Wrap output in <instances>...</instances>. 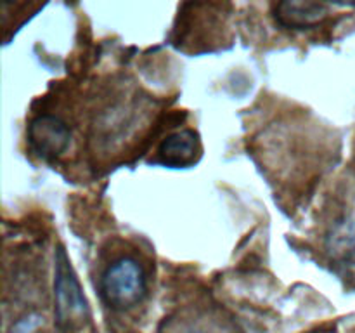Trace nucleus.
<instances>
[{
    "mask_svg": "<svg viewBox=\"0 0 355 333\" xmlns=\"http://www.w3.org/2000/svg\"><path fill=\"white\" fill-rule=\"evenodd\" d=\"M331 12L324 2L311 0H284L274 6V17L277 23L290 30H305L321 24Z\"/></svg>",
    "mask_w": 355,
    "mask_h": 333,
    "instance_id": "20e7f679",
    "label": "nucleus"
},
{
    "mask_svg": "<svg viewBox=\"0 0 355 333\" xmlns=\"http://www.w3.org/2000/svg\"><path fill=\"white\" fill-rule=\"evenodd\" d=\"M54 304L55 319L64 332L75 330L89 318L83 288L62 246H58L54 255Z\"/></svg>",
    "mask_w": 355,
    "mask_h": 333,
    "instance_id": "f03ea898",
    "label": "nucleus"
},
{
    "mask_svg": "<svg viewBox=\"0 0 355 333\" xmlns=\"http://www.w3.org/2000/svg\"><path fill=\"white\" fill-rule=\"evenodd\" d=\"M40 325H42L40 316L37 314L26 316V318L21 319L19 323H16V326L12 328V333H35Z\"/></svg>",
    "mask_w": 355,
    "mask_h": 333,
    "instance_id": "0eeeda50",
    "label": "nucleus"
},
{
    "mask_svg": "<svg viewBox=\"0 0 355 333\" xmlns=\"http://www.w3.org/2000/svg\"><path fill=\"white\" fill-rule=\"evenodd\" d=\"M159 333H234L222 319L211 318L205 312L173 316L159 326Z\"/></svg>",
    "mask_w": 355,
    "mask_h": 333,
    "instance_id": "423d86ee",
    "label": "nucleus"
},
{
    "mask_svg": "<svg viewBox=\"0 0 355 333\" xmlns=\"http://www.w3.org/2000/svg\"><path fill=\"white\" fill-rule=\"evenodd\" d=\"M69 141H71V130L61 118L54 114H40L31 120L28 127L30 148L44 160L61 156L68 149Z\"/></svg>",
    "mask_w": 355,
    "mask_h": 333,
    "instance_id": "7ed1b4c3",
    "label": "nucleus"
},
{
    "mask_svg": "<svg viewBox=\"0 0 355 333\" xmlns=\"http://www.w3.org/2000/svg\"><path fill=\"white\" fill-rule=\"evenodd\" d=\"M200 153V139L193 130H179L163 139L158 155L166 165L184 166L194 162Z\"/></svg>",
    "mask_w": 355,
    "mask_h": 333,
    "instance_id": "39448f33",
    "label": "nucleus"
},
{
    "mask_svg": "<svg viewBox=\"0 0 355 333\" xmlns=\"http://www.w3.org/2000/svg\"><path fill=\"white\" fill-rule=\"evenodd\" d=\"M312 333H315V332H312Z\"/></svg>",
    "mask_w": 355,
    "mask_h": 333,
    "instance_id": "6e6552de",
    "label": "nucleus"
},
{
    "mask_svg": "<svg viewBox=\"0 0 355 333\" xmlns=\"http://www.w3.org/2000/svg\"><path fill=\"white\" fill-rule=\"evenodd\" d=\"M103 300L116 311H128L144 300L148 278L141 264L132 257H120L104 269L99 281Z\"/></svg>",
    "mask_w": 355,
    "mask_h": 333,
    "instance_id": "f257e3e1",
    "label": "nucleus"
}]
</instances>
